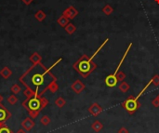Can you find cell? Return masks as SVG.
Returning a JSON list of instances; mask_svg holds the SVG:
<instances>
[{
    "mask_svg": "<svg viewBox=\"0 0 159 133\" xmlns=\"http://www.w3.org/2000/svg\"><path fill=\"white\" fill-rule=\"evenodd\" d=\"M52 80H54L52 75L41 64L33 66L23 77H21V81L35 94L43 93L52 83Z\"/></svg>",
    "mask_w": 159,
    "mask_h": 133,
    "instance_id": "6da1fadb",
    "label": "cell"
},
{
    "mask_svg": "<svg viewBox=\"0 0 159 133\" xmlns=\"http://www.w3.org/2000/svg\"><path fill=\"white\" fill-rule=\"evenodd\" d=\"M47 104H48L47 100L40 99L34 95L28 97V99L23 102V106L28 111H38V112H40V110L45 107Z\"/></svg>",
    "mask_w": 159,
    "mask_h": 133,
    "instance_id": "7a4b0ae2",
    "label": "cell"
},
{
    "mask_svg": "<svg viewBox=\"0 0 159 133\" xmlns=\"http://www.w3.org/2000/svg\"><path fill=\"white\" fill-rule=\"evenodd\" d=\"M90 63L91 62L89 59H87V60H83V59H82V60H79L78 63H76L75 65V67L82 75H83L84 77H86L93 70V68L91 67Z\"/></svg>",
    "mask_w": 159,
    "mask_h": 133,
    "instance_id": "3957f363",
    "label": "cell"
},
{
    "mask_svg": "<svg viewBox=\"0 0 159 133\" xmlns=\"http://www.w3.org/2000/svg\"><path fill=\"white\" fill-rule=\"evenodd\" d=\"M137 104H138V102H137L134 99H128L123 103V106L127 109L128 112L133 113L134 111H136V109L138 108V105Z\"/></svg>",
    "mask_w": 159,
    "mask_h": 133,
    "instance_id": "277c9868",
    "label": "cell"
},
{
    "mask_svg": "<svg viewBox=\"0 0 159 133\" xmlns=\"http://www.w3.org/2000/svg\"><path fill=\"white\" fill-rule=\"evenodd\" d=\"M21 127L25 130V131H31L33 129V127H35V122L34 120H33V118L31 117H27L25 118L23 122H21Z\"/></svg>",
    "mask_w": 159,
    "mask_h": 133,
    "instance_id": "5b68a950",
    "label": "cell"
},
{
    "mask_svg": "<svg viewBox=\"0 0 159 133\" xmlns=\"http://www.w3.org/2000/svg\"><path fill=\"white\" fill-rule=\"evenodd\" d=\"M10 116H11V114L9 112V110L0 103V123H4L5 121L10 118Z\"/></svg>",
    "mask_w": 159,
    "mask_h": 133,
    "instance_id": "8992f818",
    "label": "cell"
},
{
    "mask_svg": "<svg viewBox=\"0 0 159 133\" xmlns=\"http://www.w3.org/2000/svg\"><path fill=\"white\" fill-rule=\"evenodd\" d=\"M117 82H118L117 77H116V76H114L113 75H112L107 76V78L105 79V83H106V85H107L108 87H116V86L117 85Z\"/></svg>",
    "mask_w": 159,
    "mask_h": 133,
    "instance_id": "52a82bcc",
    "label": "cell"
},
{
    "mask_svg": "<svg viewBox=\"0 0 159 133\" xmlns=\"http://www.w3.org/2000/svg\"><path fill=\"white\" fill-rule=\"evenodd\" d=\"M84 87H85V86L82 84L81 81H79V80L75 81L74 84H73V86H72V88H73V90H74L76 93H80L82 90H84Z\"/></svg>",
    "mask_w": 159,
    "mask_h": 133,
    "instance_id": "ba28073f",
    "label": "cell"
},
{
    "mask_svg": "<svg viewBox=\"0 0 159 133\" xmlns=\"http://www.w3.org/2000/svg\"><path fill=\"white\" fill-rule=\"evenodd\" d=\"M102 107L101 106H99V105L97 103H94V104H92V106L89 108V112L93 115H99L101 112H102Z\"/></svg>",
    "mask_w": 159,
    "mask_h": 133,
    "instance_id": "9c48e42d",
    "label": "cell"
},
{
    "mask_svg": "<svg viewBox=\"0 0 159 133\" xmlns=\"http://www.w3.org/2000/svg\"><path fill=\"white\" fill-rule=\"evenodd\" d=\"M0 74L2 75L3 77H5V78H8V77L10 76V75H11V72H10V70L7 67H5L1 72H0Z\"/></svg>",
    "mask_w": 159,
    "mask_h": 133,
    "instance_id": "30bf717a",
    "label": "cell"
},
{
    "mask_svg": "<svg viewBox=\"0 0 159 133\" xmlns=\"http://www.w3.org/2000/svg\"><path fill=\"white\" fill-rule=\"evenodd\" d=\"M0 133H13V132L11 131V129H10L8 126L3 124L1 127H0Z\"/></svg>",
    "mask_w": 159,
    "mask_h": 133,
    "instance_id": "8fae6325",
    "label": "cell"
},
{
    "mask_svg": "<svg viewBox=\"0 0 159 133\" xmlns=\"http://www.w3.org/2000/svg\"><path fill=\"white\" fill-rule=\"evenodd\" d=\"M40 122L41 124L44 125V126H48L49 123H50V119H49V117L48 115H43L41 119H40Z\"/></svg>",
    "mask_w": 159,
    "mask_h": 133,
    "instance_id": "7c38bea8",
    "label": "cell"
},
{
    "mask_svg": "<svg viewBox=\"0 0 159 133\" xmlns=\"http://www.w3.org/2000/svg\"><path fill=\"white\" fill-rule=\"evenodd\" d=\"M92 129H94L95 131H100L102 129V124L100 123L99 121H96L95 123L92 125Z\"/></svg>",
    "mask_w": 159,
    "mask_h": 133,
    "instance_id": "4fadbf2b",
    "label": "cell"
},
{
    "mask_svg": "<svg viewBox=\"0 0 159 133\" xmlns=\"http://www.w3.org/2000/svg\"><path fill=\"white\" fill-rule=\"evenodd\" d=\"M56 104H57V106L59 108H62L63 105L65 104V101L62 98H59V99L56 100Z\"/></svg>",
    "mask_w": 159,
    "mask_h": 133,
    "instance_id": "5bb4252c",
    "label": "cell"
},
{
    "mask_svg": "<svg viewBox=\"0 0 159 133\" xmlns=\"http://www.w3.org/2000/svg\"><path fill=\"white\" fill-rule=\"evenodd\" d=\"M8 101H9V102L10 103V104H16V102H18V99H17V97L16 96H14V95H11L10 96L9 99H8Z\"/></svg>",
    "mask_w": 159,
    "mask_h": 133,
    "instance_id": "9a60e30c",
    "label": "cell"
},
{
    "mask_svg": "<svg viewBox=\"0 0 159 133\" xmlns=\"http://www.w3.org/2000/svg\"><path fill=\"white\" fill-rule=\"evenodd\" d=\"M119 88H120V90H121V91H123V92H126V91H127V90H128V85L127 84V83L123 82L122 84L120 85Z\"/></svg>",
    "mask_w": 159,
    "mask_h": 133,
    "instance_id": "2e32d148",
    "label": "cell"
},
{
    "mask_svg": "<svg viewBox=\"0 0 159 133\" xmlns=\"http://www.w3.org/2000/svg\"><path fill=\"white\" fill-rule=\"evenodd\" d=\"M29 115L31 118H36L38 115H39V112L38 111H29Z\"/></svg>",
    "mask_w": 159,
    "mask_h": 133,
    "instance_id": "e0dca14e",
    "label": "cell"
},
{
    "mask_svg": "<svg viewBox=\"0 0 159 133\" xmlns=\"http://www.w3.org/2000/svg\"><path fill=\"white\" fill-rule=\"evenodd\" d=\"M11 90H12V92L13 93H19L20 91H21V88H20V87L18 86V85H14L12 87H11Z\"/></svg>",
    "mask_w": 159,
    "mask_h": 133,
    "instance_id": "ac0fdd59",
    "label": "cell"
},
{
    "mask_svg": "<svg viewBox=\"0 0 159 133\" xmlns=\"http://www.w3.org/2000/svg\"><path fill=\"white\" fill-rule=\"evenodd\" d=\"M103 11L108 15V14H110V13L112 12V9H111V7H110V6H106L105 8H104Z\"/></svg>",
    "mask_w": 159,
    "mask_h": 133,
    "instance_id": "d6986e66",
    "label": "cell"
},
{
    "mask_svg": "<svg viewBox=\"0 0 159 133\" xmlns=\"http://www.w3.org/2000/svg\"><path fill=\"white\" fill-rule=\"evenodd\" d=\"M152 80H153V83H155V86H158V85H159V76H158V75H155Z\"/></svg>",
    "mask_w": 159,
    "mask_h": 133,
    "instance_id": "ffe728a7",
    "label": "cell"
},
{
    "mask_svg": "<svg viewBox=\"0 0 159 133\" xmlns=\"http://www.w3.org/2000/svg\"><path fill=\"white\" fill-rule=\"evenodd\" d=\"M16 133H27V131H25L23 129H20L17 132H16Z\"/></svg>",
    "mask_w": 159,
    "mask_h": 133,
    "instance_id": "44dd1931",
    "label": "cell"
},
{
    "mask_svg": "<svg viewBox=\"0 0 159 133\" xmlns=\"http://www.w3.org/2000/svg\"><path fill=\"white\" fill-rule=\"evenodd\" d=\"M119 133H128V131H127V130H126V129H124V127H123V129H120Z\"/></svg>",
    "mask_w": 159,
    "mask_h": 133,
    "instance_id": "7402d4cb",
    "label": "cell"
},
{
    "mask_svg": "<svg viewBox=\"0 0 159 133\" xmlns=\"http://www.w3.org/2000/svg\"><path fill=\"white\" fill-rule=\"evenodd\" d=\"M2 99H3V98H2V96H1V95H0V102H1V101H2Z\"/></svg>",
    "mask_w": 159,
    "mask_h": 133,
    "instance_id": "603a6c76",
    "label": "cell"
},
{
    "mask_svg": "<svg viewBox=\"0 0 159 133\" xmlns=\"http://www.w3.org/2000/svg\"><path fill=\"white\" fill-rule=\"evenodd\" d=\"M3 124H4V123H0V127H1V126H2Z\"/></svg>",
    "mask_w": 159,
    "mask_h": 133,
    "instance_id": "cb8c5ba5",
    "label": "cell"
},
{
    "mask_svg": "<svg viewBox=\"0 0 159 133\" xmlns=\"http://www.w3.org/2000/svg\"><path fill=\"white\" fill-rule=\"evenodd\" d=\"M157 100H158V101H159V96H158V97H157Z\"/></svg>",
    "mask_w": 159,
    "mask_h": 133,
    "instance_id": "d4e9b609",
    "label": "cell"
}]
</instances>
